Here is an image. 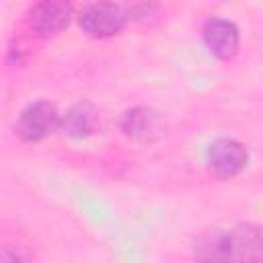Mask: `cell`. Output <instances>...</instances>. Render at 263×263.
Listing matches in <instances>:
<instances>
[{"mask_svg":"<svg viewBox=\"0 0 263 263\" xmlns=\"http://www.w3.org/2000/svg\"><path fill=\"white\" fill-rule=\"evenodd\" d=\"M195 257L203 261H263V226L216 228L195 242Z\"/></svg>","mask_w":263,"mask_h":263,"instance_id":"obj_1","label":"cell"},{"mask_svg":"<svg viewBox=\"0 0 263 263\" xmlns=\"http://www.w3.org/2000/svg\"><path fill=\"white\" fill-rule=\"evenodd\" d=\"M60 121H62V115L58 113L53 103L35 101V103H29L21 111V115L14 123V134L23 142L35 144V142H41V140L49 138L51 134L60 132Z\"/></svg>","mask_w":263,"mask_h":263,"instance_id":"obj_2","label":"cell"},{"mask_svg":"<svg viewBox=\"0 0 263 263\" xmlns=\"http://www.w3.org/2000/svg\"><path fill=\"white\" fill-rule=\"evenodd\" d=\"M119 129L132 142L154 144L166 136L168 123L158 109L148 107V105H136L121 115Z\"/></svg>","mask_w":263,"mask_h":263,"instance_id":"obj_3","label":"cell"},{"mask_svg":"<svg viewBox=\"0 0 263 263\" xmlns=\"http://www.w3.org/2000/svg\"><path fill=\"white\" fill-rule=\"evenodd\" d=\"M125 10L113 0H95L78 14L82 33L92 39H107L117 35L125 27Z\"/></svg>","mask_w":263,"mask_h":263,"instance_id":"obj_4","label":"cell"},{"mask_svg":"<svg viewBox=\"0 0 263 263\" xmlns=\"http://www.w3.org/2000/svg\"><path fill=\"white\" fill-rule=\"evenodd\" d=\"M74 16L72 0H37L29 10V27L35 35L49 39L60 35Z\"/></svg>","mask_w":263,"mask_h":263,"instance_id":"obj_5","label":"cell"},{"mask_svg":"<svg viewBox=\"0 0 263 263\" xmlns=\"http://www.w3.org/2000/svg\"><path fill=\"white\" fill-rule=\"evenodd\" d=\"M208 168L222 179L240 175L249 164V150L234 138H218L205 150Z\"/></svg>","mask_w":263,"mask_h":263,"instance_id":"obj_6","label":"cell"},{"mask_svg":"<svg viewBox=\"0 0 263 263\" xmlns=\"http://www.w3.org/2000/svg\"><path fill=\"white\" fill-rule=\"evenodd\" d=\"M201 39L205 49L218 60H232L240 47V31L238 27L222 16H212L201 27Z\"/></svg>","mask_w":263,"mask_h":263,"instance_id":"obj_7","label":"cell"},{"mask_svg":"<svg viewBox=\"0 0 263 263\" xmlns=\"http://www.w3.org/2000/svg\"><path fill=\"white\" fill-rule=\"evenodd\" d=\"M97 123H99L97 109L90 103H76L62 115L60 132L68 138L82 140L97 129Z\"/></svg>","mask_w":263,"mask_h":263,"instance_id":"obj_8","label":"cell"}]
</instances>
